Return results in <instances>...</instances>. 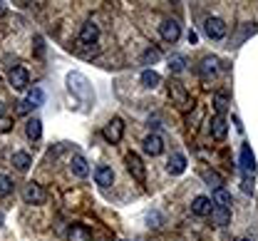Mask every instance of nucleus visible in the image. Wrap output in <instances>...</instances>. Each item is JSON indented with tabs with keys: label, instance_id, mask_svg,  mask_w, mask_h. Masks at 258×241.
<instances>
[{
	"label": "nucleus",
	"instance_id": "obj_29",
	"mask_svg": "<svg viewBox=\"0 0 258 241\" xmlns=\"http://www.w3.org/2000/svg\"><path fill=\"white\" fill-rule=\"evenodd\" d=\"M214 104H216V112L224 117V112H226V97L224 95H216V97H214Z\"/></svg>",
	"mask_w": 258,
	"mask_h": 241
},
{
	"label": "nucleus",
	"instance_id": "obj_27",
	"mask_svg": "<svg viewBox=\"0 0 258 241\" xmlns=\"http://www.w3.org/2000/svg\"><path fill=\"white\" fill-rule=\"evenodd\" d=\"M201 174H204V179L209 182V187H214V189H221V184H224V182H221V176H219L216 172H209V169H204Z\"/></svg>",
	"mask_w": 258,
	"mask_h": 241
},
{
	"label": "nucleus",
	"instance_id": "obj_15",
	"mask_svg": "<svg viewBox=\"0 0 258 241\" xmlns=\"http://www.w3.org/2000/svg\"><path fill=\"white\" fill-rule=\"evenodd\" d=\"M95 179L99 187H109L112 182H114V172H112V167H107V164H99L95 169Z\"/></svg>",
	"mask_w": 258,
	"mask_h": 241
},
{
	"label": "nucleus",
	"instance_id": "obj_18",
	"mask_svg": "<svg viewBox=\"0 0 258 241\" xmlns=\"http://www.w3.org/2000/svg\"><path fill=\"white\" fill-rule=\"evenodd\" d=\"M67 241H92V234H90V229H87V226L75 224V226L67 231Z\"/></svg>",
	"mask_w": 258,
	"mask_h": 241
},
{
	"label": "nucleus",
	"instance_id": "obj_25",
	"mask_svg": "<svg viewBox=\"0 0 258 241\" xmlns=\"http://www.w3.org/2000/svg\"><path fill=\"white\" fill-rule=\"evenodd\" d=\"M25 132H28L30 139H40V135H42V122L37 117H32L30 122H28V127H25Z\"/></svg>",
	"mask_w": 258,
	"mask_h": 241
},
{
	"label": "nucleus",
	"instance_id": "obj_30",
	"mask_svg": "<svg viewBox=\"0 0 258 241\" xmlns=\"http://www.w3.org/2000/svg\"><path fill=\"white\" fill-rule=\"evenodd\" d=\"M10 127H13V119L0 117V135H3V132H10Z\"/></svg>",
	"mask_w": 258,
	"mask_h": 241
},
{
	"label": "nucleus",
	"instance_id": "obj_19",
	"mask_svg": "<svg viewBox=\"0 0 258 241\" xmlns=\"http://www.w3.org/2000/svg\"><path fill=\"white\" fill-rule=\"evenodd\" d=\"M72 172L77 174L80 179H85V176L90 174V164H87V159H85L82 154H75V157H72Z\"/></svg>",
	"mask_w": 258,
	"mask_h": 241
},
{
	"label": "nucleus",
	"instance_id": "obj_12",
	"mask_svg": "<svg viewBox=\"0 0 258 241\" xmlns=\"http://www.w3.org/2000/svg\"><path fill=\"white\" fill-rule=\"evenodd\" d=\"M144 152L152 154V157L161 154V152H164V139H161L159 135H147V137H144Z\"/></svg>",
	"mask_w": 258,
	"mask_h": 241
},
{
	"label": "nucleus",
	"instance_id": "obj_1",
	"mask_svg": "<svg viewBox=\"0 0 258 241\" xmlns=\"http://www.w3.org/2000/svg\"><path fill=\"white\" fill-rule=\"evenodd\" d=\"M67 85H70V92H75L80 100H92V87L87 85V77L85 75H80V72H72L70 77H67Z\"/></svg>",
	"mask_w": 258,
	"mask_h": 241
},
{
	"label": "nucleus",
	"instance_id": "obj_5",
	"mask_svg": "<svg viewBox=\"0 0 258 241\" xmlns=\"http://www.w3.org/2000/svg\"><path fill=\"white\" fill-rule=\"evenodd\" d=\"M127 169H129V174L137 179V182H144L147 179V169H144V162L139 159V154H134V152H129L127 154Z\"/></svg>",
	"mask_w": 258,
	"mask_h": 241
},
{
	"label": "nucleus",
	"instance_id": "obj_13",
	"mask_svg": "<svg viewBox=\"0 0 258 241\" xmlns=\"http://www.w3.org/2000/svg\"><path fill=\"white\" fill-rule=\"evenodd\" d=\"M166 169H169V174H174V176H176V174H184V169H186V157L179 154V152L171 154L169 162H166Z\"/></svg>",
	"mask_w": 258,
	"mask_h": 241
},
{
	"label": "nucleus",
	"instance_id": "obj_33",
	"mask_svg": "<svg viewBox=\"0 0 258 241\" xmlns=\"http://www.w3.org/2000/svg\"><path fill=\"white\" fill-rule=\"evenodd\" d=\"M241 241H251V239H241Z\"/></svg>",
	"mask_w": 258,
	"mask_h": 241
},
{
	"label": "nucleus",
	"instance_id": "obj_32",
	"mask_svg": "<svg viewBox=\"0 0 258 241\" xmlns=\"http://www.w3.org/2000/svg\"><path fill=\"white\" fill-rule=\"evenodd\" d=\"M0 112H3V102H0Z\"/></svg>",
	"mask_w": 258,
	"mask_h": 241
},
{
	"label": "nucleus",
	"instance_id": "obj_20",
	"mask_svg": "<svg viewBox=\"0 0 258 241\" xmlns=\"http://www.w3.org/2000/svg\"><path fill=\"white\" fill-rule=\"evenodd\" d=\"M13 164H15L18 172H28L32 164V157L28 152H15V154H13Z\"/></svg>",
	"mask_w": 258,
	"mask_h": 241
},
{
	"label": "nucleus",
	"instance_id": "obj_10",
	"mask_svg": "<svg viewBox=\"0 0 258 241\" xmlns=\"http://www.w3.org/2000/svg\"><path fill=\"white\" fill-rule=\"evenodd\" d=\"M97 37H99V28H97L92 20H87V23L82 25V30H80V42H82V45H95Z\"/></svg>",
	"mask_w": 258,
	"mask_h": 241
},
{
	"label": "nucleus",
	"instance_id": "obj_4",
	"mask_svg": "<svg viewBox=\"0 0 258 241\" xmlns=\"http://www.w3.org/2000/svg\"><path fill=\"white\" fill-rule=\"evenodd\" d=\"M23 199L28 204H45V189L40 184H35V182H28L23 187Z\"/></svg>",
	"mask_w": 258,
	"mask_h": 241
},
{
	"label": "nucleus",
	"instance_id": "obj_7",
	"mask_svg": "<svg viewBox=\"0 0 258 241\" xmlns=\"http://www.w3.org/2000/svg\"><path fill=\"white\" fill-rule=\"evenodd\" d=\"M204 33L209 35L211 40H221V37H226V23L221 18H209L204 23Z\"/></svg>",
	"mask_w": 258,
	"mask_h": 241
},
{
	"label": "nucleus",
	"instance_id": "obj_9",
	"mask_svg": "<svg viewBox=\"0 0 258 241\" xmlns=\"http://www.w3.org/2000/svg\"><path fill=\"white\" fill-rule=\"evenodd\" d=\"M241 169H243L246 176H253V172H256V157H253L248 144L241 147Z\"/></svg>",
	"mask_w": 258,
	"mask_h": 241
},
{
	"label": "nucleus",
	"instance_id": "obj_28",
	"mask_svg": "<svg viewBox=\"0 0 258 241\" xmlns=\"http://www.w3.org/2000/svg\"><path fill=\"white\" fill-rule=\"evenodd\" d=\"M10 192H13V179L5 176V174H0V197H8Z\"/></svg>",
	"mask_w": 258,
	"mask_h": 241
},
{
	"label": "nucleus",
	"instance_id": "obj_2",
	"mask_svg": "<svg viewBox=\"0 0 258 241\" xmlns=\"http://www.w3.org/2000/svg\"><path fill=\"white\" fill-rule=\"evenodd\" d=\"M45 102V92L40 90V87H32L30 92H28V97L20 102V107H18V114H28L30 109H35V107H40V104Z\"/></svg>",
	"mask_w": 258,
	"mask_h": 241
},
{
	"label": "nucleus",
	"instance_id": "obj_17",
	"mask_svg": "<svg viewBox=\"0 0 258 241\" xmlns=\"http://www.w3.org/2000/svg\"><path fill=\"white\" fill-rule=\"evenodd\" d=\"M209 216H211V221H214L216 226H226V224L231 221V211L224 207H216V204L211 207V214H209Z\"/></svg>",
	"mask_w": 258,
	"mask_h": 241
},
{
	"label": "nucleus",
	"instance_id": "obj_26",
	"mask_svg": "<svg viewBox=\"0 0 258 241\" xmlns=\"http://www.w3.org/2000/svg\"><path fill=\"white\" fill-rule=\"evenodd\" d=\"M184 68H186V57L184 55H171L169 57V70L171 72H181Z\"/></svg>",
	"mask_w": 258,
	"mask_h": 241
},
{
	"label": "nucleus",
	"instance_id": "obj_21",
	"mask_svg": "<svg viewBox=\"0 0 258 241\" xmlns=\"http://www.w3.org/2000/svg\"><path fill=\"white\" fill-rule=\"evenodd\" d=\"M216 65H219V60L211 55V57H204L201 60V77H211V75H216Z\"/></svg>",
	"mask_w": 258,
	"mask_h": 241
},
{
	"label": "nucleus",
	"instance_id": "obj_23",
	"mask_svg": "<svg viewBox=\"0 0 258 241\" xmlns=\"http://www.w3.org/2000/svg\"><path fill=\"white\" fill-rule=\"evenodd\" d=\"M159 82H161L159 72H154V70H144V72H142V85H144V87H152V90H154Z\"/></svg>",
	"mask_w": 258,
	"mask_h": 241
},
{
	"label": "nucleus",
	"instance_id": "obj_31",
	"mask_svg": "<svg viewBox=\"0 0 258 241\" xmlns=\"http://www.w3.org/2000/svg\"><path fill=\"white\" fill-rule=\"evenodd\" d=\"M0 226H3V214H0Z\"/></svg>",
	"mask_w": 258,
	"mask_h": 241
},
{
	"label": "nucleus",
	"instance_id": "obj_22",
	"mask_svg": "<svg viewBox=\"0 0 258 241\" xmlns=\"http://www.w3.org/2000/svg\"><path fill=\"white\" fill-rule=\"evenodd\" d=\"M214 204L228 209L231 207V192H226L224 187H221V189H214Z\"/></svg>",
	"mask_w": 258,
	"mask_h": 241
},
{
	"label": "nucleus",
	"instance_id": "obj_16",
	"mask_svg": "<svg viewBox=\"0 0 258 241\" xmlns=\"http://www.w3.org/2000/svg\"><path fill=\"white\" fill-rule=\"evenodd\" d=\"M226 132H228V127H226V117H221V114H216L214 119H211V137L214 139H221L226 137Z\"/></svg>",
	"mask_w": 258,
	"mask_h": 241
},
{
	"label": "nucleus",
	"instance_id": "obj_6",
	"mask_svg": "<svg viewBox=\"0 0 258 241\" xmlns=\"http://www.w3.org/2000/svg\"><path fill=\"white\" fill-rule=\"evenodd\" d=\"M8 80H10L13 90H28V85H30V75H28V70L23 68V65L10 70V77Z\"/></svg>",
	"mask_w": 258,
	"mask_h": 241
},
{
	"label": "nucleus",
	"instance_id": "obj_3",
	"mask_svg": "<svg viewBox=\"0 0 258 241\" xmlns=\"http://www.w3.org/2000/svg\"><path fill=\"white\" fill-rule=\"evenodd\" d=\"M104 139L107 142H112V144H117L122 135H124V122H122V117H112L109 122H107V127H104Z\"/></svg>",
	"mask_w": 258,
	"mask_h": 241
},
{
	"label": "nucleus",
	"instance_id": "obj_24",
	"mask_svg": "<svg viewBox=\"0 0 258 241\" xmlns=\"http://www.w3.org/2000/svg\"><path fill=\"white\" fill-rule=\"evenodd\" d=\"M159 60H161L159 47H149V50L142 52V65H154V63H159Z\"/></svg>",
	"mask_w": 258,
	"mask_h": 241
},
{
	"label": "nucleus",
	"instance_id": "obj_14",
	"mask_svg": "<svg viewBox=\"0 0 258 241\" xmlns=\"http://www.w3.org/2000/svg\"><path fill=\"white\" fill-rule=\"evenodd\" d=\"M211 207H214V202H211L209 197H196L191 202V211L196 216H209V214H211Z\"/></svg>",
	"mask_w": 258,
	"mask_h": 241
},
{
	"label": "nucleus",
	"instance_id": "obj_8",
	"mask_svg": "<svg viewBox=\"0 0 258 241\" xmlns=\"http://www.w3.org/2000/svg\"><path fill=\"white\" fill-rule=\"evenodd\" d=\"M161 33V40H166V42H176L179 40V35H181V25L176 23V20H164L159 28Z\"/></svg>",
	"mask_w": 258,
	"mask_h": 241
},
{
	"label": "nucleus",
	"instance_id": "obj_11",
	"mask_svg": "<svg viewBox=\"0 0 258 241\" xmlns=\"http://www.w3.org/2000/svg\"><path fill=\"white\" fill-rule=\"evenodd\" d=\"M169 95H171V100H174L176 104H189V92H186L184 85L176 82V80L169 82Z\"/></svg>",
	"mask_w": 258,
	"mask_h": 241
}]
</instances>
